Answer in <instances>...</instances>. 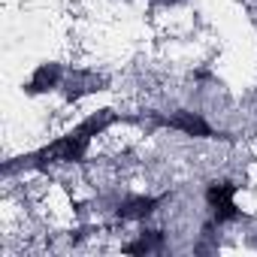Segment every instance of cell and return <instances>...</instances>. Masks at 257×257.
Instances as JSON below:
<instances>
[{
	"instance_id": "1",
	"label": "cell",
	"mask_w": 257,
	"mask_h": 257,
	"mask_svg": "<svg viewBox=\"0 0 257 257\" xmlns=\"http://www.w3.org/2000/svg\"><path fill=\"white\" fill-rule=\"evenodd\" d=\"M155 118H158V124L173 127V131H182L185 137H197V140H218L221 137L200 112H191V109H176L167 118H161V115H155Z\"/></svg>"
},
{
	"instance_id": "2",
	"label": "cell",
	"mask_w": 257,
	"mask_h": 257,
	"mask_svg": "<svg viewBox=\"0 0 257 257\" xmlns=\"http://www.w3.org/2000/svg\"><path fill=\"white\" fill-rule=\"evenodd\" d=\"M103 79L97 76V73H88V70H73V73H67V79H64V97L73 103V100H82L85 94H94V91H103Z\"/></svg>"
},
{
	"instance_id": "3",
	"label": "cell",
	"mask_w": 257,
	"mask_h": 257,
	"mask_svg": "<svg viewBox=\"0 0 257 257\" xmlns=\"http://www.w3.org/2000/svg\"><path fill=\"white\" fill-rule=\"evenodd\" d=\"M64 79H67V70H64L61 64H43V67L34 70V76H31V82L25 85V91H28V94H46V91L61 88Z\"/></svg>"
},
{
	"instance_id": "4",
	"label": "cell",
	"mask_w": 257,
	"mask_h": 257,
	"mask_svg": "<svg viewBox=\"0 0 257 257\" xmlns=\"http://www.w3.org/2000/svg\"><path fill=\"white\" fill-rule=\"evenodd\" d=\"M167 200L170 197H127L124 203H118V218L121 221H143V218L155 215L158 206Z\"/></svg>"
},
{
	"instance_id": "5",
	"label": "cell",
	"mask_w": 257,
	"mask_h": 257,
	"mask_svg": "<svg viewBox=\"0 0 257 257\" xmlns=\"http://www.w3.org/2000/svg\"><path fill=\"white\" fill-rule=\"evenodd\" d=\"M112 121H115V112H112V109H100V112H94L91 118H85V121H82V124L76 127V131H79L82 137H88V140H91V137L103 134L106 127L112 124Z\"/></svg>"
},
{
	"instance_id": "6",
	"label": "cell",
	"mask_w": 257,
	"mask_h": 257,
	"mask_svg": "<svg viewBox=\"0 0 257 257\" xmlns=\"http://www.w3.org/2000/svg\"><path fill=\"white\" fill-rule=\"evenodd\" d=\"M164 248V230H146L137 242L124 245L127 254H149V251H161Z\"/></svg>"
},
{
	"instance_id": "7",
	"label": "cell",
	"mask_w": 257,
	"mask_h": 257,
	"mask_svg": "<svg viewBox=\"0 0 257 257\" xmlns=\"http://www.w3.org/2000/svg\"><path fill=\"white\" fill-rule=\"evenodd\" d=\"M236 188H239V185H233V182H212V185L206 188V203H209L212 209L221 206V203H230L233 194H236Z\"/></svg>"
}]
</instances>
